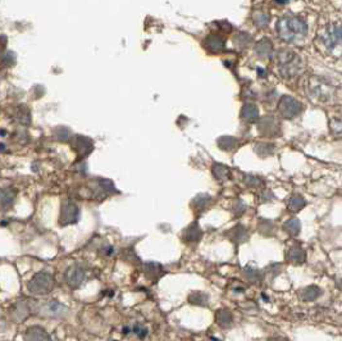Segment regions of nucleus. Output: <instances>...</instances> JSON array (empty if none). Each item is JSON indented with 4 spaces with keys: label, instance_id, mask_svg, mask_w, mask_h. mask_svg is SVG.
Masks as SVG:
<instances>
[{
    "label": "nucleus",
    "instance_id": "c756f323",
    "mask_svg": "<svg viewBox=\"0 0 342 341\" xmlns=\"http://www.w3.org/2000/svg\"><path fill=\"white\" fill-rule=\"evenodd\" d=\"M235 236L232 235V239L233 241H237V242H241V241H245L247 238V232L246 230L242 227V226H239V227L235 228Z\"/></svg>",
    "mask_w": 342,
    "mask_h": 341
},
{
    "label": "nucleus",
    "instance_id": "7c9ffc66",
    "mask_svg": "<svg viewBox=\"0 0 342 341\" xmlns=\"http://www.w3.org/2000/svg\"><path fill=\"white\" fill-rule=\"evenodd\" d=\"M214 39V41H212V39L209 37V49L210 50H214V51H218V50H222L223 47H224V43H223V40L221 39V37H218V36H215V37H213Z\"/></svg>",
    "mask_w": 342,
    "mask_h": 341
},
{
    "label": "nucleus",
    "instance_id": "20e7f679",
    "mask_svg": "<svg viewBox=\"0 0 342 341\" xmlns=\"http://www.w3.org/2000/svg\"><path fill=\"white\" fill-rule=\"evenodd\" d=\"M308 95L309 98L318 103H325L333 98L335 94V89L331 84H328L325 80H322L319 77H311L309 78L307 85Z\"/></svg>",
    "mask_w": 342,
    "mask_h": 341
},
{
    "label": "nucleus",
    "instance_id": "bb28decb",
    "mask_svg": "<svg viewBox=\"0 0 342 341\" xmlns=\"http://www.w3.org/2000/svg\"><path fill=\"white\" fill-rule=\"evenodd\" d=\"M218 145L222 149H233L237 145V140L235 137H232V136H222L218 140Z\"/></svg>",
    "mask_w": 342,
    "mask_h": 341
},
{
    "label": "nucleus",
    "instance_id": "0eeeda50",
    "mask_svg": "<svg viewBox=\"0 0 342 341\" xmlns=\"http://www.w3.org/2000/svg\"><path fill=\"white\" fill-rule=\"evenodd\" d=\"M35 310L40 316L44 317H63L68 312L67 307L57 300H46L43 303H37Z\"/></svg>",
    "mask_w": 342,
    "mask_h": 341
},
{
    "label": "nucleus",
    "instance_id": "f3484780",
    "mask_svg": "<svg viewBox=\"0 0 342 341\" xmlns=\"http://www.w3.org/2000/svg\"><path fill=\"white\" fill-rule=\"evenodd\" d=\"M241 118L243 121L253 123V122L257 121V118H259V110L253 104H246V105H243L242 110H241Z\"/></svg>",
    "mask_w": 342,
    "mask_h": 341
},
{
    "label": "nucleus",
    "instance_id": "c85d7f7f",
    "mask_svg": "<svg viewBox=\"0 0 342 341\" xmlns=\"http://www.w3.org/2000/svg\"><path fill=\"white\" fill-rule=\"evenodd\" d=\"M331 130L337 136H342V117H336L331 121Z\"/></svg>",
    "mask_w": 342,
    "mask_h": 341
},
{
    "label": "nucleus",
    "instance_id": "aec40b11",
    "mask_svg": "<svg viewBox=\"0 0 342 341\" xmlns=\"http://www.w3.org/2000/svg\"><path fill=\"white\" fill-rule=\"evenodd\" d=\"M15 119L19 124L30 126V124H31V113H30V110L27 109L25 105H21V107L16 110Z\"/></svg>",
    "mask_w": 342,
    "mask_h": 341
},
{
    "label": "nucleus",
    "instance_id": "ddd939ff",
    "mask_svg": "<svg viewBox=\"0 0 342 341\" xmlns=\"http://www.w3.org/2000/svg\"><path fill=\"white\" fill-rule=\"evenodd\" d=\"M259 131L264 135H274L278 132V122L273 116H265L259 122Z\"/></svg>",
    "mask_w": 342,
    "mask_h": 341
},
{
    "label": "nucleus",
    "instance_id": "f257e3e1",
    "mask_svg": "<svg viewBox=\"0 0 342 341\" xmlns=\"http://www.w3.org/2000/svg\"><path fill=\"white\" fill-rule=\"evenodd\" d=\"M278 36L286 43H297L305 37L308 26L304 19L296 16H286L277 23Z\"/></svg>",
    "mask_w": 342,
    "mask_h": 341
},
{
    "label": "nucleus",
    "instance_id": "7ed1b4c3",
    "mask_svg": "<svg viewBox=\"0 0 342 341\" xmlns=\"http://www.w3.org/2000/svg\"><path fill=\"white\" fill-rule=\"evenodd\" d=\"M277 62H278V69L281 76L285 78H292L301 72L303 68V61L296 53L292 50H281L277 54Z\"/></svg>",
    "mask_w": 342,
    "mask_h": 341
},
{
    "label": "nucleus",
    "instance_id": "39448f33",
    "mask_svg": "<svg viewBox=\"0 0 342 341\" xmlns=\"http://www.w3.org/2000/svg\"><path fill=\"white\" fill-rule=\"evenodd\" d=\"M54 276L49 272L41 271L37 272L32 276L31 280L27 284V289H29L30 294L32 295H48L54 289Z\"/></svg>",
    "mask_w": 342,
    "mask_h": 341
},
{
    "label": "nucleus",
    "instance_id": "c9c22d12",
    "mask_svg": "<svg viewBox=\"0 0 342 341\" xmlns=\"http://www.w3.org/2000/svg\"><path fill=\"white\" fill-rule=\"evenodd\" d=\"M340 288L342 289V280H341V282H340Z\"/></svg>",
    "mask_w": 342,
    "mask_h": 341
},
{
    "label": "nucleus",
    "instance_id": "1a4fd4ad",
    "mask_svg": "<svg viewBox=\"0 0 342 341\" xmlns=\"http://www.w3.org/2000/svg\"><path fill=\"white\" fill-rule=\"evenodd\" d=\"M71 145L72 149H73L74 152H76V154L78 155V158H86V156L90 155L92 150H94V141H92L90 137H87V136H72Z\"/></svg>",
    "mask_w": 342,
    "mask_h": 341
},
{
    "label": "nucleus",
    "instance_id": "423d86ee",
    "mask_svg": "<svg viewBox=\"0 0 342 341\" xmlns=\"http://www.w3.org/2000/svg\"><path fill=\"white\" fill-rule=\"evenodd\" d=\"M80 218V209L76 205V203L69 199H66L62 202L59 214V224L60 226H68V224L77 223Z\"/></svg>",
    "mask_w": 342,
    "mask_h": 341
},
{
    "label": "nucleus",
    "instance_id": "2f4dec72",
    "mask_svg": "<svg viewBox=\"0 0 342 341\" xmlns=\"http://www.w3.org/2000/svg\"><path fill=\"white\" fill-rule=\"evenodd\" d=\"M190 302L194 303V304H200V306H204L205 303H203V302H206V296H205L204 294H201V292H194V294L190 296Z\"/></svg>",
    "mask_w": 342,
    "mask_h": 341
},
{
    "label": "nucleus",
    "instance_id": "b1692460",
    "mask_svg": "<svg viewBox=\"0 0 342 341\" xmlns=\"http://www.w3.org/2000/svg\"><path fill=\"white\" fill-rule=\"evenodd\" d=\"M54 136H55V139L58 141L67 142L72 139V132L68 127H62L60 126V127H57L54 130Z\"/></svg>",
    "mask_w": 342,
    "mask_h": 341
},
{
    "label": "nucleus",
    "instance_id": "dca6fc26",
    "mask_svg": "<svg viewBox=\"0 0 342 341\" xmlns=\"http://www.w3.org/2000/svg\"><path fill=\"white\" fill-rule=\"evenodd\" d=\"M26 340H34V341H41V340H50V336L48 335L43 327L32 326L30 327L27 332H26Z\"/></svg>",
    "mask_w": 342,
    "mask_h": 341
},
{
    "label": "nucleus",
    "instance_id": "4468645a",
    "mask_svg": "<svg viewBox=\"0 0 342 341\" xmlns=\"http://www.w3.org/2000/svg\"><path fill=\"white\" fill-rule=\"evenodd\" d=\"M16 200V191L11 188H0V210L11 209Z\"/></svg>",
    "mask_w": 342,
    "mask_h": 341
},
{
    "label": "nucleus",
    "instance_id": "9d476101",
    "mask_svg": "<svg viewBox=\"0 0 342 341\" xmlns=\"http://www.w3.org/2000/svg\"><path fill=\"white\" fill-rule=\"evenodd\" d=\"M86 272L81 266L78 264H73L64 273V280L67 282V285L71 289H77L82 285V282L85 281Z\"/></svg>",
    "mask_w": 342,
    "mask_h": 341
},
{
    "label": "nucleus",
    "instance_id": "393cba45",
    "mask_svg": "<svg viewBox=\"0 0 342 341\" xmlns=\"http://www.w3.org/2000/svg\"><path fill=\"white\" fill-rule=\"evenodd\" d=\"M217 322L221 327H229L232 324V316L228 310H219L217 313Z\"/></svg>",
    "mask_w": 342,
    "mask_h": 341
},
{
    "label": "nucleus",
    "instance_id": "6e6552de",
    "mask_svg": "<svg viewBox=\"0 0 342 341\" xmlns=\"http://www.w3.org/2000/svg\"><path fill=\"white\" fill-rule=\"evenodd\" d=\"M303 110V104L290 95H283L279 100V113L285 118H293Z\"/></svg>",
    "mask_w": 342,
    "mask_h": 341
},
{
    "label": "nucleus",
    "instance_id": "cd10ccee",
    "mask_svg": "<svg viewBox=\"0 0 342 341\" xmlns=\"http://www.w3.org/2000/svg\"><path fill=\"white\" fill-rule=\"evenodd\" d=\"M213 174H214L217 180H224L226 177H228L229 170L228 168L222 166V164H214L213 166Z\"/></svg>",
    "mask_w": 342,
    "mask_h": 341
},
{
    "label": "nucleus",
    "instance_id": "f704fd0d",
    "mask_svg": "<svg viewBox=\"0 0 342 341\" xmlns=\"http://www.w3.org/2000/svg\"><path fill=\"white\" fill-rule=\"evenodd\" d=\"M250 180L247 181V184L250 186H256V185H260V180L257 177H249Z\"/></svg>",
    "mask_w": 342,
    "mask_h": 341
},
{
    "label": "nucleus",
    "instance_id": "5701e85b",
    "mask_svg": "<svg viewBox=\"0 0 342 341\" xmlns=\"http://www.w3.org/2000/svg\"><path fill=\"white\" fill-rule=\"evenodd\" d=\"M283 230L291 236H296L300 232V221L297 218H289L283 224Z\"/></svg>",
    "mask_w": 342,
    "mask_h": 341
},
{
    "label": "nucleus",
    "instance_id": "72a5a7b5",
    "mask_svg": "<svg viewBox=\"0 0 342 341\" xmlns=\"http://www.w3.org/2000/svg\"><path fill=\"white\" fill-rule=\"evenodd\" d=\"M255 23L260 27H264V26L268 25V16L264 15V13H257L254 18Z\"/></svg>",
    "mask_w": 342,
    "mask_h": 341
},
{
    "label": "nucleus",
    "instance_id": "6ab92c4d",
    "mask_svg": "<svg viewBox=\"0 0 342 341\" xmlns=\"http://www.w3.org/2000/svg\"><path fill=\"white\" fill-rule=\"evenodd\" d=\"M287 258L292 263H303L304 260H305V252L299 245L291 246L289 250V254H287Z\"/></svg>",
    "mask_w": 342,
    "mask_h": 341
},
{
    "label": "nucleus",
    "instance_id": "a211bd4d",
    "mask_svg": "<svg viewBox=\"0 0 342 341\" xmlns=\"http://www.w3.org/2000/svg\"><path fill=\"white\" fill-rule=\"evenodd\" d=\"M201 238V231L199 224L195 222L190 226V227L186 228V231L184 234V240L186 242H196L199 241Z\"/></svg>",
    "mask_w": 342,
    "mask_h": 341
},
{
    "label": "nucleus",
    "instance_id": "a878e982",
    "mask_svg": "<svg viewBox=\"0 0 342 341\" xmlns=\"http://www.w3.org/2000/svg\"><path fill=\"white\" fill-rule=\"evenodd\" d=\"M255 50L260 57H269L272 53V44L269 43L268 40H261L260 43L256 44Z\"/></svg>",
    "mask_w": 342,
    "mask_h": 341
},
{
    "label": "nucleus",
    "instance_id": "473e14b6",
    "mask_svg": "<svg viewBox=\"0 0 342 341\" xmlns=\"http://www.w3.org/2000/svg\"><path fill=\"white\" fill-rule=\"evenodd\" d=\"M132 332H134L136 336H138L140 339L145 338V336L148 335V330H146V328H145V327L140 324H135L134 328H132Z\"/></svg>",
    "mask_w": 342,
    "mask_h": 341
},
{
    "label": "nucleus",
    "instance_id": "2eb2a0df",
    "mask_svg": "<svg viewBox=\"0 0 342 341\" xmlns=\"http://www.w3.org/2000/svg\"><path fill=\"white\" fill-rule=\"evenodd\" d=\"M144 273L148 280H150L152 282H155V281H158L166 272H164L163 267L159 263L150 262V263H146L144 266Z\"/></svg>",
    "mask_w": 342,
    "mask_h": 341
},
{
    "label": "nucleus",
    "instance_id": "f8f14e48",
    "mask_svg": "<svg viewBox=\"0 0 342 341\" xmlns=\"http://www.w3.org/2000/svg\"><path fill=\"white\" fill-rule=\"evenodd\" d=\"M30 312H31V308H30V306L27 304L26 300H18L11 308L12 318L17 321V322H21V321L25 320L26 317L30 314Z\"/></svg>",
    "mask_w": 342,
    "mask_h": 341
},
{
    "label": "nucleus",
    "instance_id": "412c9836",
    "mask_svg": "<svg viewBox=\"0 0 342 341\" xmlns=\"http://www.w3.org/2000/svg\"><path fill=\"white\" fill-rule=\"evenodd\" d=\"M305 204H307L305 199L301 195H299V194L290 196L289 202H287V206H289V209L291 212H299V210H301L305 206Z\"/></svg>",
    "mask_w": 342,
    "mask_h": 341
},
{
    "label": "nucleus",
    "instance_id": "4be33fe9",
    "mask_svg": "<svg viewBox=\"0 0 342 341\" xmlns=\"http://www.w3.org/2000/svg\"><path fill=\"white\" fill-rule=\"evenodd\" d=\"M319 295H321V289L317 288V286H309V288L304 289L300 296H301L304 302H313Z\"/></svg>",
    "mask_w": 342,
    "mask_h": 341
},
{
    "label": "nucleus",
    "instance_id": "f03ea898",
    "mask_svg": "<svg viewBox=\"0 0 342 341\" xmlns=\"http://www.w3.org/2000/svg\"><path fill=\"white\" fill-rule=\"evenodd\" d=\"M318 43L329 55H342V26H328L318 34Z\"/></svg>",
    "mask_w": 342,
    "mask_h": 341
},
{
    "label": "nucleus",
    "instance_id": "9b49d317",
    "mask_svg": "<svg viewBox=\"0 0 342 341\" xmlns=\"http://www.w3.org/2000/svg\"><path fill=\"white\" fill-rule=\"evenodd\" d=\"M92 191H94V196L98 198V199H103L105 198L109 194L114 192V184L110 180H106V178H99L96 180L94 184H92Z\"/></svg>",
    "mask_w": 342,
    "mask_h": 341
}]
</instances>
